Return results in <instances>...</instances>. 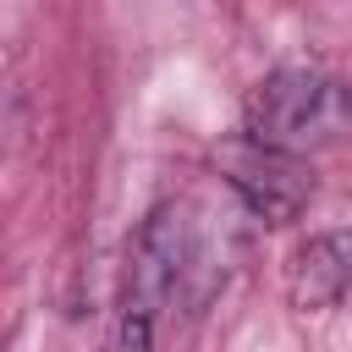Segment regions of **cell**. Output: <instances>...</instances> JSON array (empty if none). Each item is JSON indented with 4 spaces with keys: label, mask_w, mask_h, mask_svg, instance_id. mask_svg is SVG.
Masks as SVG:
<instances>
[{
    "label": "cell",
    "mask_w": 352,
    "mask_h": 352,
    "mask_svg": "<svg viewBox=\"0 0 352 352\" xmlns=\"http://www.w3.org/2000/svg\"><path fill=\"white\" fill-rule=\"evenodd\" d=\"M242 121L248 143L286 160H308L352 138V82L314 66H280L248 94Z\"/></svg>",
    "instance_id": "cell-1"
},
{
    "label": "cell",
    "mask_w": 352,
    "mask_h": 352,
    "mask_svg": "<svg viewBox=\"0 0 352 352\" xmlns=\"http://www.w3.org/2000/svg\"><path fill=\"white\" fill-rule=\"evenodd\" d=\"M182 264H187V214L176 204H160L126 253V280H121V308H116V352L154 346V330L182 280Z\"/></svg>",
    "instance_id": "cell-2"
},
{
    "label": "cell",
    "mask_w": 352,
    "mask_h": 352,
    "mask_svg": "<svg viewBox=\"0 0 352 352\" xmlns=\"http://www.w3.org/2000/svg\"><path fill=\"white\" fill-rule=\"evenodd\" d=\"M226 182L236 187V198H242L264 226L297 220L302 204H308V192H314V176L302 170V160L270 154V148H258V143L226 154Z\"/></svg>",
    "instance_id": "cell-3"
},
{
    "label": "cell",
    "mask_w": 352,
    "mask_h": 352,
    "mask_svg": "<svg viewBox=\"0 0 352 352\" xmlns=\"http://www.w3.org/2000/svg\"><path fill=\"white\" fill-rule=\"evenodd\" d=\"M352 292V231H319L297 248L292 275H286V297L292 308L314 314V308H336Z\"/></svg>",
    "instance_id": "cell-4"
}]
</instances>
